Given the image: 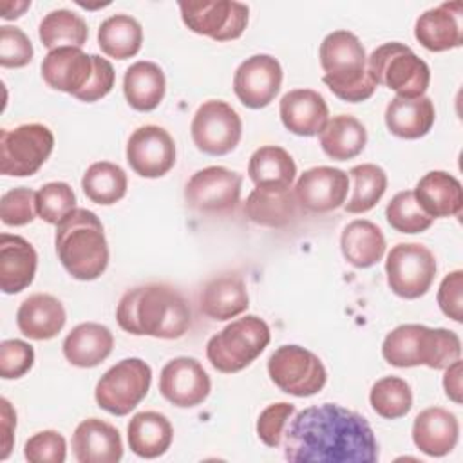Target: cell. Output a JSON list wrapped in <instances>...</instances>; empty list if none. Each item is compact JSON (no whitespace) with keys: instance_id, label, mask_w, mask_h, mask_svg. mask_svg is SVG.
<instances>
[{"instance_id":"cell-6","label":"cell","mask_w":463,"mask_h":463,"mask_svg":"<svg viewBox=\"0 0 463 463\" xmlns=\"http://www.w3.org/2000/svg\"><path fill=\"white\" fill-rule=\"evenodd\" d=\"M271 333L257 315L233 320L206 344V356L213 369L232 374L248 367L268 347Z\"/></svg>"},{"instance_id":"cell-3","label":"cell","mask_w":463,"mask_h":463,"mask_svg":"<svg viewBox=\"0 0 463 463\" xmlns=\"http://www.w3.org/2000/svg\"><path fill=\"white\" fill-rule=\"evenodd\" d=\"M54 246L61 266L78 280L98 279L109 264V244L98 215L74 208L56 224Z\"/></svg>"},{"instance_id":"cell-18","label":"cell","mask_w":463,"mask_h":463,"mask_svg":"<svg viewBox=\"0 0 463 463\" xmlns=\"http://www.w3.org/2000/svg\"><path fill=\"white\" fill-rule=\"evenodd\" d=\"M349 190V177L333 166H315L300 174L295 184V199L307 212L326 213L344 206Z\"/></svg>"},{"instance_id":"cell-28","label":"cell","mask_w":463,"mask_h":463,"mask_svg":"<svg viewBox=\"0 0 463 463\" xmlns=\"http://www.w3.org/2000/svg\"><path fill=\"white\" fill-rule=\"evenodd\" d=\"M114 347V336L107 326L83 322L76 326L63 340V356L76 367L99 365Z\"/></svg>"},{"instance_id":"cell-42","label":"cell","mask_w":463,"mask_h":463,"mask_svg":"<svg viewBox=\"0 0 463 463\" xmlns=\"http://www.w3.org/2000/svg\"><path fill=\"white\" fill-rule=\"evenodd\" d=\"M74 208L76 195L67 183H47L36 192V213L49 224H58Z\"/></svg>"},{"instance_id":"cell-33","label":"cell","mask_w":463,"mask_h":463,"mask_svg":"<svg viewBox=\"0 0 463 463\" xmlns=\"http://www.w3.org/2000/svg\"><path fill=\"white\" fill-rule=\"evenodd\" d=\"M340 250L344 259L354 268H371L385 253V237L374 222L356 219L342 230Z\"/></svg>"},{"instance_id":"cell-48","label":"cell","mask_w":463,"mask_h":463,"mask_svg":"<svg viewBox=\"0 0 463 463\" xmlns=\"http://www.w3.org/2000/svg\"><path fill=\"white\" fill-rule=\"evenodd\" d=\"M92 63H94V71H92L89 83L74 96L76 99L85 101V103H92V101L105 98L112 90L114 78H116L114 67L109 60L101 58L98 54H92Z\"/></svg>"},{"instance_id":"cell-41","label":"cell","mask_w":463,"mask_h":463,"mask_svg":"<svg viewBox=\"0 0 463 463\" xmlns=\"http://www.w3.org/2000/svg\"><path fill=\"white\" fill-rule=\"evenodd\" d=\"M391 228L400 233H421L432 224V217L420 206L412 190L398 192L385 208Z\"/></svg>"},{"instance_id":"cell-30","label":"cell","mask_w":463,"mask_h":463,"mask_svg":"<svg viewBox=\"0 0 463 463\" xmlns=\"http://www.w3.org/2000/svg\"><path fill=\"white\" fill-rule=\"evenodd\" d=\"M297 165L288 150L275 145L257 148L248 163V175L255 188L268 192H284L291 188Z\"/></svg>"},{"instance_id":"cell-7","label":"cell","mask_w":463,"mask_h":463,"mask_svg":"<svg viewBox=\"0 0 463 463\" xmlns=\"http://www.w3.org/2000/svg\"><path fill=\"white\" fill-rule=\"evenodd\" d=\"M367 72L376 85L392 89L400 98H421L430 83L429 65L400 42L376 47L367 58Z\"/></svg>"},{"instance_id":"cell-35","label":"cell","mask_w":463,"mask_h":463,"mask_svg":"<svg viewBox=\"0 0 463 463\" xmlns=\"http://www.w3.org/2000/svg\"><path fill=\"white\" fill-rule=\"evenodd\" d=\"M297 204L298 203L291 190L268 192L255 188L244 203V213L255 224L282 228L297 217Z\"/></svg>"},{"instance_id":"cell-27","label":"cell","mask_w":463,"mask_h":463,"mask_svg":"<svg viewBox=\"0 0 463 463\" xmlns=\"http://www.w3.org/2000/svg\"><path fill=\"white\" fill-rule=\"evenodd\" d=\"M420 206L432 217H452L461 213V183L443 170L427 172L412 190Z\"/></svg>"},{"instance_id":"cell-32","label":"cell","mask_w":463,"mask_h":463,"mask_svg":"<svg viewBox=\"0 0 463 463\" xmlns=\"http://www.w3.org/2000/svg\"><path fill=\"white\" fill-rule=\"evenodd\" d=\"M166 80L163 69L154 61H136L123 76V94L127 103L139 110H154L165 98Z\"/></svg>"},{"instance_id":"cell-1","label":"cell","mask_w":463,"mask_h":463,"mask_svg":"<svg viewBox=\"0 0 463 463\" xmlns=\"http://www.w3.org/2000/svg\"><path fill=\"white\" fill-rule=\"evenodd\" d=\"M288 461L374 463L378 441L369 421L342 405L322 403L289 418L282 434Z\"/></svg>"},{"instance_id":"cell-13","label":"cell","mask_w":463,"mask_h":463,"mask_svg":"<svg viewBox=\"0 0 463 463\" xmlns=\"http://www.w3.org/2000/svg\"><path fill=\"white\" fill-rule=\"evenodd\" d=\"M179 11L188 29L217 42L239 38L248 25L250 14L246 4L233 0L179 2Z\"/></svg>"},{"instance_id":"cell-51","label":"cell","mask_w":463,"mask_h":463,"mask_svg":"<svg viewBox=\"0 0 463 463\" xmlns=\"http://www.w3.org/2000/svg\"><path fill=\"white\" fill-rule=\"evenodd\" d=\"M445 376H443V389L445 394L456 402L461 403V362L456 360L450 365L445 367Z\"/></svg>"},{"instance_id":"cell-16","label":"cell","mask_w":463,"mask_h":463,"mask_svg":"<svg viewBox=\"0 0 463 463\" xmlns=\"http://www.w3.org/2000/svg\"><path fill=\"white\" fill-rule=\"evenodd\" d=\"M282 85V67L269 54H253L235 71L233 90L248 109H264L279 94Z\"/></svg>"},{"instance_id":"cell-36","label":"cell","mask_w":463,"mask_h":463,"mask_svg":"<svg viewBox=\"0 0 463 463\" xmlns=\"http://www.w3.org/2000/svg\"><path fill=\"white\" fill-rule=\"evenodd\" d=\"M143 43L141 24L130 14H114L101 22L98 29L99 49L116 60H127L139 52Z\"/></svg>"},{"instance_id":"cell-8","label":"cell","mask_w":463,"mask_h":463,"mask_svg":"<svg viewBox=\"0 0 463 463\" xmlns=\"http://www.w3.org/2000/svg\"><path fill=\"white\" fill-rule=\"evenodd\" d=\"M268 374L282 392L297 398L320 392L327 380L322 360L309 349L295 344L280 345L271 353Z\"/></svg>"},{"instance_id":"cell-25","label":"cell","mask_w":463,"mask_h":463,"mask_svg":"<svg viewBox=\"0 0 463 463\" xmlns=\"http://www.w3.org/2000/svg\"><path fill=\"white\" fill-rule=\"evenodd\" d=\"M67 315L63 304L47 293L27 297L16 311L20 333L31 340H51L65 326Z\"/></svg>"},{"instance_id":"cell-34","label":"cell","mask_w":463,"mask_h":463,"mask_svg":"<svg viewBox=\"0 0 463 463\" xmlns=\"http://www.w3.org/2000/svg\"><path fill=\"white\" fill-rule=\"evenodd\" d=\"M318 139L326 156L335 161H347L365 148L367 130L354 116L338 114L327 119Z\"/></svg>"},{"instance_id":"cell-11","label":"cell","mask_w":463,"mask_h":463,"mask_svg":"<svg viewBox=\"0 0 463 463\" xmlns=\"http://www.w3.org/2000/svg\"><path fill=\"white\" fill-rule=\"evenodd\" d=\"M387 284L402 298L423 297L436 277L432 251L418 242H400L391 248L385 260Z\"/></svg>"},{"instance_id":"cell-5","label":"cell","mask_w":463,"mask_h":463,"mask_svg":"<svg viewBox=\"0 0 463 463\" xmlns=\"http://www.w3.org/2000/svg\"><path fill=\"white\" fill-rule=\"evenodd\" d=\"M459 354L461 342L454 331L421 324H402L382 344V356L394 367L427 365L445 369L459 360Z\"/></svg>"},{"instance_id":"cell-49","label":"cell","mask_w":463,"mask_h":463,"mask_svg":"<svg viewBox=\"0 0 463 463\" xmlns=\"http://www.w3.org/2000/svg\"><path fill=\"white\" fill-rule=\"evenodd\" d=\"M461 293H463V271L456 269L441 280L438 289V306L443 311V315L452 318L454 322L463 320Z\"/></svg>"},{"instance_id":"cell-37","label":"cell","mask_w":463,"mask_h":463,"mask_svg":"<svg viewBox=\"0 0 463 463\" xmlns=\"http://www.w3.org/2000/svg\"><path fill=\"white\" fill-rule=\"evenodd\" d=\"M81 188L87 199L96 204H114L127 194V174L125 170L110 161L92 163L81 179Z\"/></svg>"},{"instance_id":"cell-22","label":"cell","mask_w":463,"mask_h":463,"mask_svg":"<svg viewBox=\"0 0 463 463\" xmlns=\"http://www.w3.org/2000/svg\"><path fill=\"white\" fill-rule=\"evenodd\" d=\"M463 11L461 2H447L432 7L418 16L414 25L416 40L432 52L449 51L463 43L459 14Z\"/></svg>"},{"instance_id":"cell-19","label":"cell","mask_w":463,"mask_h":463,"mask_svg":"<svg viewBox=\"0 0 463 463\" xmlns=\"http://www.w3.org/2000/svg\"><path fill=\"white\" fill-rule=\"evenodd\" d=\"M94 71L92 54L80 47H58L45 54L42 61L43 81L56 90L76 96L90 80Z\"/></svg>"},{"instance_id":"cell-23","label":"cell","mask_w":463,"mask_h":463,"mask_svg":"<svg viewBox=\"0 0 463 463\" xmlns=\"http://www.w3.org/2000/svg\"><path fill=\"white\" fill-rule=\"evenodd\" d=\"M459 438L458 418L443 407L421 411L412 423V441L427 456L441 458L449 454Z\"/></svg>"},{"instance_id":"cell-52","label":"cell","mask_w":463,"mask_h":463,"mask_svg":"<svg viewBox=\"0 0 463 463\" xmlns=\"http://www.w3.org/2000/svg\"><path fill=\"white\" fill-rule=\"evenodd\" d=\"M31 7V0H24V2H11V0H4L0 2V9H2V18L4 20H13L24 14L25 9Z\"/></svg>"},{"instance_id":"cell-45","label":"cell","mask_w":463,"mask_h":463,"mask_svg":"<svg viewBox=\"0 0 463 463\" xmlns=\"http://www.w3.org/2000/svg\"><path fill=\"white\" fill-rule=\"evenodd\" d=\"M33 43L29 36L11 25L0 27V65L7 69L25 67L33 60Z\"/></svg>"},{"instance_id":"cell-47","label":"cell","mask_w":463,"mask_h":463,"mask_svg":"<svg viewBox=\"0 0 463 463\" xmlns=\"http://www.w3.org/2000/svg\"><path fill=\"white\" fill-rule=\"evenodd\" d=\"M34 364V349L24 340H4L0 344V376L4 380L22 378Z\"/></svg>"},{"instance_id":"cell-21","label":"cell","mask_w":463,"mask_h":463,"mask_svg":"<svg viewBox=\"0 0 463 463\" xmlns=\"http://www.w3.org/2000/svg\"><path fill=\"white\" fill-rule=\"evenodd\" d=\"M282 125L297 136H317L329 119V109L322 94L313 89H295L280 99Z\"/></svg>"},{"instance_id":"cell-24","label":"cell","mask_w":463,"mask_h":463,"mask_svg":"<svg viewBox=\"0 0 463 463\" xmlns=\"http://www.w3.org/2000/svg\"><path fill=\"white\" fill-rule=\"evenodd\" d=\"M38 255L20 235H0V289L5 295L24 291L34 279Z\"/></svg>"},{"instance_id":"cell-12","label":"cell","mask_w":463,"mask_h":463,"mask_svg":"<svg viewBox=\"0 0 463 463\" xmlns=\"http://www.w3.org/2000/svg\"><path fill=\"white\" fill-rule=\"evenodd\" d=\"M190 134L194 145L208 156L230 154L241 141L242 121L222 99L204 101L194 114Z\"/></svg>"},{"instance_id":"cell-26","label":"cell","mask_w":463,"mask_h":463,"mask_svg":"<svg viewBox=\"0 0 463 463\" xmlns=\"http://www.w3.org/2000/svg\"><path fill=\"white\" fill-rule=\"evenodd\" d=\"M250 306L248 289L241 275L224 273L210 282L201 291L199 307L213 320H230L244 313Z\"/></svg>"},{"instance_id":"cell-14","label":"cell","mask_w":463,"mask_h":463,"mask_svg":"<svg viewBox=\"0 0 463 463\" xmlns=\"http://www.w3.org/2000/svg\"><path fill=\"white\" fill-rule=\"evenodd\" d=\"M241 174L224 166L197 170L184 186V199L190 208L204 213H222L237 206L241 199Z\"/></svg>"},{"instance_id":"cell-46","label":"cell","mask_w":463,"mask_h":463,"mask_svg":"<svg viewBox=\"0 0 463 463\" xmlns=\"http://www.w3.org/2000/svg\"><path fill=\"white\" fill-rule=\"evenodd\" d=\"M295 414V405L288 402H279L268 405L257 420V434L260 441L266 447L277 449L282 443V434L284 429L289 421V418Z\"/></svg>"},{"instance_id":"cell-43","label":"cell","mask_w":463,"mask_h":463,"mask_svg":"<svg viewBox=\"0 0 463 463\" xmlns=\"http://www.w3.org/2000/svg\"><path fill=\"white\" fill-rule=\"evenodd\" d=\"M36 215V192L25 186L5 192L0 199V219L5 226H25Z\"/></svg>"},{"instance_id":"cell-39","label":"cell","mask_w":463,"mask_h":463,"mask_svg":"<svg viewBox=\"0 0 463 463\" xmlns=\"http://www.w3.org/2000/svg\"><path fill=\"white\" fill-rule=\"evenodd\" d=\"M353 177V194L344 210L347 213H364L376 206L387 188V174L382 166L373 163L356 165L349 170Z\"/></svg>"},{"instance_id":"cell-4","label":"cell","mask_w":463,"mask_h":463,"mask_svg":"<svg viewBox=\"0 0 463 463\" xmlns=\"http://www.w3.org/2000/svg\"><path fill=\"white\" fill-rule=\"evenodd\" d=\"M318 58L322 81L336 98L358 103L374 94L376 83L367 72L365 49L356 34L345 29L329 33L320 43Z\"/></svg>"},{"instance_id":"cell-2","label":"cell","mask_w":463,"mask_h":463,"mask_svg":"<svg viewBox=\"0 0 463 463\" xmlns=\"http://www.w3.org/2000/svg\"><path fill=\"white\" fill-rule=\"evenodd\" d=\"M119 327L130 335L181 338L192 324L184 297L170 286L148 284L128 289L116 307Z\"/></svg>"},{"instance_id":"cell-20","label":"cell","mask_w":463,"mask_h":463,"mask_svg":"<svg viewBox=\"0 0 463 463\" xmlns=\"http://www.w3.org/2000/svg\"><path fill=\"white\" fill-rule=\"evenodd\" d=\"M72 452L80 463H118L123 456L121 436L114 425L87 418L72 434Z\"/></svg>"},{"instance_id":"cell-44","label":"cell","mask_w":463,"mask_h":463,"mask_svg":"<svg viewBox=\"0 0 463 463\" xmlns=\"http://www.w3.org/2000/svg\"><path fill=\"white\" fill-rule=\"evenodd\" d=\"M24 456L31 463H63L67 458L65 438L56 430L36 432L25 441Z\"/></svg>"},{"instance_id":"cell-15","label":"cell","mask_w":463,"mask_h":463,"mask_svg":"<svg viewBox=\"0 0 463 463\" xmlns=\"http://www.w3.org/2000/svg\"><path fill=\"white\" fill-rule=\"evenodd\" d=\"M127 163L141 177L168 174L175 165V143L168 130L157 125L136 128L127 141Z\"/></svg>"},{"instance_id":"cell-38","label":"cell","mask_w":463,"mask_h":463,"mask_svg":"<svg viewBox=\"0 0 463 463\" xmlns=\"http://www.w3.org/2000/svg\"><path fill=\"white\" fill-rule=\"evenodd\" d=\"M38 36L43 47L49 51L58 47H80L87 42L89 29L85 20L69 11V9H56L43 16L38 27Z\"/></svg>"},{"instance_id":"cell-10","label":"cell","mask_w":463,"mask_h":463,"mask_svg":"<svg viewBox=\"0 0 463 463\" xmlns=\"http://www.w3.org/2000/svg\"><path fill=\"white\" fill-rule=\"evenodd\" d=\"M150 382L152 369L146 362L125 358L112 365L96 383V403L114 416H125L146 396Z\"/></svg>"},{"instance_id":"cell-31","label":"cell","mask_w":463,"mask_h":463,"mask_svg":"<svg viewBox=\"0 0 463 463\" xmlns=\"http://www.w3.org/2000/svg\"><path fill=\"white\" fill-rule=\"evenodd\" d=\"M436 110L430 98L414 99L392 98L385 109V125L391 134L402 139L423 137L434 125Z\"/></svg>"},{"instance_id":"cell-29","label":"cell","mask_w":463,"mask_h":463,"mask_svg":"<svg viewBox=\"0 0 463 463\" xmlns=\"http://www.w3.org/2000/svg\"><path fill=\"white\" fill-rule=\"evenodd\" d=\"M174 438V429L168 418L156 411H143L130 418L127 425V439L130 450L145 459L163 456Z\"/></svg>"},{"instance_id":"cell-17","label":"cell","mask_w":463,"mask_h":463,"mask_svg":"<svg viewBox=\"0 0 463 463\" xmlns=\"http://www.w3.org/2000/svg\"><path fill=\"white\" fill-rule=\"evenodd\" d=\"M210 389V376L195 358L177 356L161 369L159 391L175 407L188 409L203 403Z\"/></svg>"},{"instance_id":"cell-50","label":"cell","mask_w":463,"mask_h":463,"mask_svg":"<svg viewBox=\"0 0 463 463\" xmlns=\"http://www.w3.org/2000/svg\"><path fill=\"white\" fill-rule=\"evenodd\" d=\"M0 429H2V450H0V459H7L13 449V439H14V427H16V412L11 407L9 400L2 398L0 400Z\"/></svg>"},{"instance_id":"cell-40","label":"cell","mask_w":463,"mask_h":463,"mask_svg":"<svg viewBox=\"0 0 463 463\" xmlns=\"http://www.w3.org/2000/svg\"><path fill=\"white\" fill-rule=\"evenodd\" d=\"M373 411L385 420H398L412 407V391L403 378L383 376L369 392Z\"/></svg>"},{"instance_id":"cell-9","label":"cell","mask_w":463,"mask_h":463,"mask_svg":"<svg viewBox=\"0 0 463 463\" xmlns=\"http://www.w3.org/2000/svg\"><path fill=\"white\" fill-rule=\"evenodd\" d=\"M54 148V136L42 123L0 130V172L27 177L40 170Z\"/></svg>"}]
</instances>
